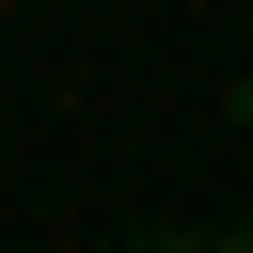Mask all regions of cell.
<instances>
[{"label":"cell","instance_id":"obj_1","mask_svg":"<svg viewBox=\"0 0 253 253\" xmlns=\"http://www.w3.org/2000/svg\"><path fill=\"white\" fill-rule=\"evenodd\" d=\"M126 253H253V237H126Z\"/></svg>","mask_w":253,"mask_h":253},{"label":"cell","instance_id":"obj_2","mask_svg":"<svg viewBox=\"0 0 253 253\" xmlns=\"http://www.w3.org/2000/svg\"><path fill=\"white\" fill-rule=\"evenodd\" d=\"M237 126H253V95H237Z\"/></svg>","mask_w":253,"mask_h":253}]
</instances>
